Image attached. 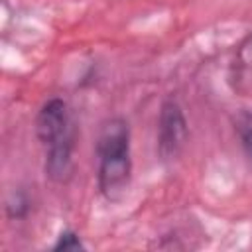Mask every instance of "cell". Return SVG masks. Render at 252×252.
<instances>
[{"mask_svg":"<svg viewBox=\"0 0 252 252\" xmlns=\"http://www.w3.org/2000/svg\"><path fill=\"white\" fill-rule=\"evenodd\" d=\"M96 181L106 201H120L132 179L130 128L124 118H110L102 124L96 142Z\"/></svg>","mask_w":252,"mask_h":252,"instance_id":"cell-2","label":"cell"},{"mask_svg":"<svg viewBox=\"0 0 252 252\" xmlns=\"http://www.w3.org/2000/svg\"><path fill=\"white\" fill-rule=\"evenodd\" d=\"M236 132L246 158L252 161V112H242L236 118Z\"/></svg>","mask_w":252,"mask_h":252,"instance_id":"cell-4","label":"cell"},{"mask_svg":"<svg viewBox=\"0 0 252 252\" xmlns=\"http://www.w3.org/2000/svg\"><path fill=\"white\" fill-rule=\"evenodd\" d=\"M87 246H85V242L81 240V236L75 232V230H71V228H67V230H63L59 236H57V242L53 244V250L55 252H77V250H85Z\"/></svg>","mask_w":252,"mask_h":252,"instance_id":"cell-5","label":"cell"},{"mask_svg":"<svg viewBox=\"0 0 252 252\" xmlns=\"http://www.w3.org/2000/svg\"><path fill=\"white\" fill-rule=\"evenodd\" d=\"M6 211H8V217L10 219H24L26 215H28V211H30V201H28V197L24 195V193H14L12 195V199L8 201V205H6Z\"/></svg>","mask_w":252,"mask_h":252,"instance_id":"cell-6","label":"cell"},{"mask_svg":"<svg viewBox=\"0 0 252 252\" xmlns=\"http://www.w3.org/2000/svg\"><path fill=\"white\" fill-rule=\"evenodd\" d=\"M189 128L183 108L175 100H165L158 118V154L163 161L175 159L187 144Z\"/></svg>","mask_w":252,"mask_h":252,"instance_id":"cell-3","label":"cell"},{"mask_svg":"<svg viewBox=\"0 0 252 252\" xmlns=\"http://www.w3.org/2000/svg\"><path fill=\"white\" fill-rule=\"evenodd\" d=\"M35 134L45 148V175L63 183L73 173L75 128L67 102L63 98H49L35 116Z\"/></svg>","mask_w":252,"mask_h":252,"instance_id":"cell-1","label":"cell"}]
</instances>
